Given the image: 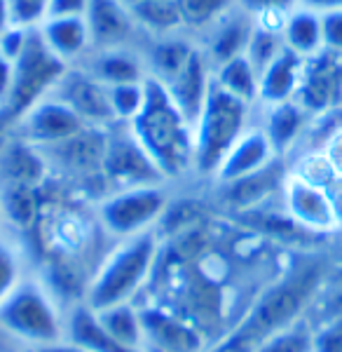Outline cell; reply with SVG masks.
I'll list each match as a JSON object with an SVG mask.
<instances>
[{"instance_id":"1","label":"cell","mask_w":342,"mask_h":352,"mask_svg":"<svg viewBox=\"0 0 342 352\" xmlns=\"http://www.w3.org/2000/svg\"><path fill=\"white\" fill-rule=\"evenodd\" d=\"M323 268L317 261H300L286 270L282 280L260 294L253 308L247 312L239 324L207 352H253L267 338L300 322L321 285Z\"/></svg>"},{"instance_id":"2","label":"cell","mask_w":342,"mask_h":352,"mask_svg":"<svg viewBox=\"0 0 342 352\" xmlns=\"http://www.w3.org/2000/svg\"><path fill=\"white\" fill-rule=\"evenodd\" d=\"M134 136L164 181L185 179L195 169V124L171 101L162 82L148 78L146 104L129 122Z\"/></svg>"},{"instance_id":"3","label":"cell","mask_w":342,"mask_h":352,"mask_svg":"<svg viewBox=\"0 0 342 352\" xmlns=\"http://www.w3.org/2000/svg\"><path fill=\"white\" fill-rule=\"evenodd\" d=\"M159 258V237L155 230L119 240L84 289L82 303L94 312L134 303L150 280Z\"/></svg>"},{"instance_id":"4","label":"cell","mask_w":342,"mask_h":352,"mask_svg":"<svg viewBox=\"0 0 342 352\" xmlns=\"http://www.w3.org/2000/svg\"><path fill=\"white\" fill-rule=\"evenodd\" d=\"M66 317L49 287L28 275L14 294L0 305V327L21 350H40L66 340Z\"/></svg>"},{"instance_id":"5","label":"cell","mask_w":342,"mask_h":352,"mask_svg":"<svg viewBox=\"0 0 342 352\" xmlns=\"http://www.w3.org/2000/svg\"><path fill=\"white\" fill-rule=\"evenodd\" d=\"M251 109H253L251 104L230 96L214 82L207 104L195 120V169L192 174L202 179H216L232 146L242 139L249 127H253L249 122Z\"/></svg>"},{"instance_id":"6","label":"cell","mask_w":342,"mask_h":352,"mask_svg":"<svg viewBox=\"0 0 342 352\" xmlns=\"http://www.w3.org/2000/svg\"><path fill=\"white\" fill-rule=\"evenodd\" d=\"M66 68L68 66L64 61L49 52V47L43 43L38 28H33L24 54L14 61V82L12 89H10V96L0 106V134L10 127L14 129L16 122L38 101L47 99L54 92L56 82L61 80Z\"/></svg>"},{"instance_id":"7","label":"cell","mask_w":342,"mask_h":352,"mask_svg":"<svg viewBox=\"0 0 342 352\" xmlns=\"http://www.w3.org/2000/svg\"><path fill=\"white\" fill-rule=\"evenodd\" d=\"M169 209V192L164 184L134 186L113 190L99 204V221L108 235L117 240L155 230V226Z\"/></svg>"},{"instance_id":"8","label":"cell","mask_w":342,"mask_h":352,"mask_svg":"<svg viewBox=\"0 0 342 352\" xmlns=\"http://www.w3.org/2000/svg\"><path fill=\"white\" fill-rule=\"evenodd\" d=\"M104 176L113 186V190L164 184L159 169L150 160L144 146L139 144L129 122H113L106 129Z\"/></svg>"},{"instance_id":"9","label":"cell","mask_w":342,"mask_h":352,"mask_svg":"<svg viewBox=\"0 0 342 352\" xmlns=\"http://www.w3.org/2000/svg\"><path fill=\"white\" fill-rule=\"evenodd\" d=\"M52 96L76 111L87 127L106 129L115 122L111 109V87L101 82L87 66H68Z\"/></svg>"},{"instance_id":"10","label":"cell","mask_w":342,"mask_h":352,"mask_svg":"<svg viewBox=\"0 0 342 352\" xmlns=\"http://www.w3.org/2000/svg\"><path fill=\"white\" fill-rule=\"evenodd\" d=\"M82 129H87V124L80 120V116L73 109H68L64 101H59L56 96L49 94L47 99L38 101L31 111L16 122L14 132L28 141L31 146H36L40 151L54 148V146L64 144V141L73 139Z\"/></svg>"},{"instance_id":"11","label":"cell","mask_w":342,"mask_h":352,"mask_svg":"<svg viewBox=\"0 0 342 352\" xmlns=\"http://www.w3.org/2000/svg\"><path fill=\"white\" fill-rule=\"evenodd\" d=\"M284 207L288 219L303 230L328 232L340 223V214L330 192L298 174H290L284 181Z\"/></svg>"},{"instance_id":"12","label":"cell","mask_w":342,"mask_h":352,"mask_svg":"<svg viewBox=\"0 0 342 352\" xmlns=\"http://www.w3.org/2000/svg\"><path fill=\"white\" fill-rule=\"evenodd\" d=\"M310 116H319L342 106V56L328 50L305 59L303 80L295 96Z\"/></svg>"},{"instance_id":"13","label":"cell","mask_w":342,"mask_h":352,"mask_svg":"<svg viewBox=\"0 0 342 352\" xmlns=\"http://www.w3.org/2000/svg\"><path fill=\"white\" fill-rule=\"evenodd\" d=\"M146 352H207V340L192 324L159 308H141Z\"/></svg>"},{"instance_id":"14","label":"cell","mask_w":342,"mask_h":352,"mask_svg":"<svg viewBox=\"0 0 342 352\" xmlns=\"http://www.w3.org/2000/svg\"><path fill=\"white\" fill-rule=\"evenodd\" d=\"M87 26L92 33V52L94 50H115L132 47L141 26L136 24L132 10L122 0H92L87 14Z\"/></svg>"},{"instance_id":"15","label":"cell","mask_w":342,"mask_h":352,"mask_svg":"<svg viewBox=\"0 0 342 352\" xmlns=\"http://www.w3.org/2000/svg\"><path fill=\"white\" fill-rule=\"evenodd\" d=\"M277 151L272 148L270 139L263 132V127H249L242 139L232 146L227 157L220 164L218 174L214 181L223 184H235V181L249 179L253 174H260L277 160Z\"/></svg>"},{"instance_id":"16","label":"cell","mask_w":342,"mask_h":352,"mask_svg":"<svg viewBox=\"0 0 342 352\" xmlns=\"http://www.w3.org/2000/svg\"><path fill=\"white\" fill-rule=\"evenodd\" d=\"M108 129V127H106ZM106 129L87 127L73 139L64 144L54 146V148L40 151L45 157H52L54 167L61 172L82 176V174H104V155H106Z\"/></svg>"},{"instance_id":"17","label":"cell","mask_w":342,"mask_h":352,"mask_svg":"<svg viewBox=\"0 0 342 352\" xmlns=\"http://www.w3.org/2000/svg\"><path fill=\"white\" fill-rule=\"evenodd\" d=\"M253 26L255 19L249 12H244L239 5H235L225 16H220L207 31V43L199 45L204 56L209 59V64L218 68L225 61L235 59V56L247 54Z\"/></svg>"},{"instance_id":"18","label":"cell","mask_w":342,"mask_h":352,"mask_svg":"<svg viewBox=\"0 0 342 352\" xmlns=\"http://www.w3.org/2000/svg\"><path fill=\"white\" fill-rule=\"evenodd\" d=\"M164 87H167L171 101L179 106L181 113L195 124L211 94V87H214V66L204 56L202 47H197V52L192 54L187 66Z\"/></svg>"},{"instance_id":"19","label":"cell","mask_w":342,"mask_h":352,"mask_svg":"<svg viewBox=\"0 0 342 352\" xmlns=\"http://www.w3.org/2000/svg\"><path fill=\"white\" fill-rule=\"evenodd\" d=\"M43 43L66 66L92 52V33L84 16H49L38 26Z\"/></svg>"},{"instance_id":"20","label":"cell","mask_w":342,"mask_h":352,"mask_svg":"<svg viewBox=\"0 0 342 352\" xmlns=\"http://www.w3.org/2000/svg\"><path fill=\"white\" fill-rule=\"evenodd\" d=\"M305 59L284 50L272 64L260 71V87H258V104L277 106L284 101H293L298 96L300 80H303Z\"/></svg>"},{"instance_id":"21","label":"cell","mask_w":342,"mask_h":352,"mask_svg":"<svg viewBox=\"0 0 342 352\" xmlns=\"http://www.w3.org/2000/svg\"><path fill=\"white\" fill-rule=\"evenodd\" d=\"M82 66H87L108 87L124 82H144L148 78L146 56L136 52L134 47L94 50L87 54V64Z\"/></svg>"},{"instance_id":"22","label":"cell","mask_w":342,"mask_h":352,"mask_svg":"<svg viewBox=\"0 0 342 352\" xmlns=\"http://www.w3.org/2000/svg\"><path fill=\"white\" fill-rule=\"evenodd\" d=\"M197 47L199 45L192 43L190 38H185L183 33L155 38V43L144 52L148 78H152V80H157L162 85L171 82L187 66V61L192 59Z\"/></svg>"},{"instance_id":"23","label":"cell","mask_w":342,"mask_h":352,"mask_svg":"<svg viewBox=\"0 0 342 352\" xmlns=\"http://www.w3.org/2000/svg\"><path fill=\"white\" fill-rule=\"evenodd\" d=\"M267 116L263 132L270 139L272 148L277 151V155L286 153L298 144L307 132V124H310L312 116L307 113L298 101H284L277 106H265Z\"/></svg>"},{"instance_id":"24","label":"cell","mask_w":342,"mask_h":352,"mask_svg":"<svg viewBox=\"0 0 342 352\" xmlns=\"http://www.w3.org/2000/svg\"><path fill=\"white\" fill-rule=\"evenodd\" d=\"M66 338L92 352H146L139 348H129V345L119 343L117 338H113L101 324L99 315L94 310H89L84 303L76 305L68 312Z\"/></svg>"},{"instance_id":"25","label":"cell","mask_w":342,"mask_h":352,"mask_svg":"<svg viewBox=\"0 0 342 352\" xmlns=\"http://www.w3.org/2000/svg\"><path fill=\"white\" fill-rule=\"evenodd\" d=\"M282 38L286 50L303 56V59H310V56L323 52L321 12L305 8V5L290 10L282 24Z\"/></svg>"},{"instance_id":"26","label":"cell","mask_w":342,"mask_h":352,"mask_svg":"<svg viewBox=\"0 0 342 352\" xmlns=\"http://www.w3.org/2000/svg\"><path fill=\"white\" fill-rule=\"evenodd\" d=\"M214 82L239 101H247L251 106L258 104L260 73L244 54L214 68Z\"/></svg>"},{"instance_id":"27","label":"cell","mask_w":342,"mask_h":352,"mask_svg":"<svg viewBox=\"0 0 342 352\" xmlns=\"http://www.w3.org/2000/svg\"><path fill=\"white\" fill-rule=\"evenodd\" d=\"M129 10H132L141 31L150 33L152 38H164L185 31L179 0H150V3L134 5Z\"/></svg>"},{"instance_id":"28","label":"cell","mask_w":342,"mask_h":352,"mask_svg":"<svg viewBox=\"0 0 342 352\" xmlns=\"http://www.w3.org/2000/svg\"><path fill=\"white\" fill-rule=\"evenodd\" d=\"M101 320V324L113 338H117L119 343L129 345V348L144 350V317H141V308H136L134 303L115 305L104 312H96Z\"/></svg>"},{"instance_id":"29","label":"cell","mask_w":342,"mask_h":352,"mask_svg":"<svg viewBox=\"0 0 342 352\" xmlns=\"http://www.w3.org/2000/svg\"><path fill=\"white\" fill-rule=\"evenodd\" d=\"M284 50H286V45H284V38H282V24L255 19L253 33H251V38H249V47L244 56L258 68V73L263 71L267 64H272Z\"/></svg>"},{"instance_id":"30","label":"cell","mask_w":342,"mask_h":352,"mask_svg":"<svg viewBox=\"0 0 342 352\" xmlns=\"http://www.w3.org/2000/svg\"><path fill=\"white\" fill-rule=\"evenodd\" d=\"M237 0H179L181 16H183V26L197 28V31H209L220 16H225Z\"/></svg>"},{"instance_id":"31","label":"cell","mask_w":342,"mask_h":352,"mask_svg":"<svg viewBox=\"0 0 342 352\" xmlns=\"http://www.w3.org/2000/svg\"><path fill=\"white\" fill-rule=\"evenodd\" d=\"M24 254L12 240L0 237V305L14 294V289L26 280Z\"/></svg>"},{"instance_id":"32","label":"cell","mask_w":342,"mask_h":352,"mask_svg":"<svg viewBox=\"0 0 342 352\" xmlns=\"http://www.w3.org/2000/svg\"><path fill=\"white\" fill-rule=\"evenodd\" d=\"M146 80L113 85L111 87V109L113 116H115V122H132L141 113L146 104Z\"/></svg>"},{"instance_id":"33","label":"cell","mask_w":342,"mask_h":352,"mask_svg":"<svg viewBox=\"0 0 342 352\" xmlns=\"http://www.w3.org/2000/svg\"><path fill=\"white\" fill-rule=\"evenodd\" d=\"M253 352H315V333L303 322H295L288 329L267 338Z\"/></svg>"},{"instance_id":"34","label":"cell","mask_w":342,"mask_h":352,"mask_svg":"<svg viewBox=\"0 0 342 352\" xmlns=\"http://www.w3.org/2000/svg\"><path fill=\"white\" fill-rule=\"evenodd\" d=\"M237 5L253 19L284 24L290 10L300 8V0H237Z\"/></svg>"},{"instance_id":"35","label":"cell","mask_w":342,"mask_h":352,"mask_svg":"<svg viewBox=\"0 0 342 352\" xmlns=\"http://www.w3.org/2000/svg\"><path fill=\"white\" fill-rule=\"evenodd\" d=\"M49 5L52 0H10L12 19L16 26L38 28L49 16Z\"/></svg>"},{"instance_id":"36","label":"cell","mask_w":342,"mask_h":352,"mask_svg":"<svg viewBox=\"0 0 342 352\" xmlns=\"http://www.w3.org/2000/svg\"><path fill=\"white\" fill-rule=\"evenodd\" d=\"M33 28H24V26H10L8 31L0 36V54L8 56L10 61H16L21 54H24L28 41H31Z\"/></svg>"},{"instance_id":"37","label":"cell","mask_w":342,"mask_h":352,"mask_svg":"<svg viewBox=\"0 0 342 352\" xmlns=\"http://www.w3.org/2000/svg\"><path fill=\"white\" fill-rule=\"evenodd\" d=\"M323 26V50L342 56V10L321 12Z\"/></svg>"},{"instance_id":"38","label":"cell","mask_w":342,"mask_h":352,"mask_svg":"<svg viewBox=\"0 0 342 352\" xmlns=\"http://www.w3.org/2000/svg\"><path fill=\"white\" fill-rule=\"evenodd\" d=\"M315 352H342V320L315 333Z\"/></svg>"},{"instance_id":"39","label":"cell","mask_w":342,"mask_h":352,"mask_svg":"<svg viewBox=\"0 0 342 352\" xmlns=\"http://www.w3.org/2000/svg\"><path fill=\"white\" fill-rule=\"evenodd\" d=\"M89 5H92V0H52L49 16H84Z\"/></svg>"},{"instance_id":"40","label":"cell","mask_w":342,"mask_h":352,"mask_svg":"<svg viewBox=\"0 0 342 352\" xmlns=\"http://www.w3.org/2000/svg\"><path fill=\"white\" fill-rule=\"evenodd\" d=\"M12 82H14V61H10L8 56L0 54V106L10 96Z\"/></svg>"},{"instance_id":"41","label":"cell","mask_w":342,"mask_h":352,"mask_svg":"<svg viewBox=\"0 0 342 352\" xmlns=\"http://www.w3.org/2000/svg\"><path fill=\"white\" fill-rule=\"evenodd\" d=\"M300 5L317 12H330V10H342V0H300Z\"/></svg>"},{"instance_id":"42","label":"cell","mask_w":342,"mask_h":352,"mask_svg":"<svg viewBox=\"0 0 342 352\" xmlns=\"http://www.w3.org/2000/svg\"><path fill=\"white\" fill-rule=\"evenodd\" d=\"M28 352H92L87 348H82V345L73 343V340H61V343L56 345H49V348H40V350H28Z\"/></svg>"},{"instance_id":"43","label":"cell","mask_w":342,"mask_h":352,"mask_svg":"<svg viewBox=\"0 0 342 352\" xmlns=\"http://www.w3.org/2000/svg\"><path fill=\"white\" fill-rule=\"evenodd\" d=\"M10 26H14L12 10H10V0H0V36H3Z\"/></svg>"},{"instance_id":"44","label":"cell","mask_w":342,"mask_h":352,"mask_svg":"<svg viewBox=\"0 0 342 352\" xmlns=\"http://www.w3.org/2000/svg\"><path fill=\"white\" fill-rule=\"evenodd\" d=\"M0 352H24L21 350V345L16 343V340L10 336L3 327H0Z\"/></svg>"},{"instance_id":"45","label":"cell","mask_w":342,"mask_h":352,"mask_svg":"<svg viewBox=\"0 0 342 352\" xmlns=\"http://www.w3.org/2000/svg\"><path fill=\"white\" fill-rule=\"evenodd\" d=\"M127 8H134V5H141V3H150V0H122Z\"/></svg>"},{"instance_id":"46","label":"cell","mask_w":342,"mask_h":352,"mask_svg":"<svg viewBox=\"0 0 342 352\" xmlns=\"http://www.w3.org/2000/svg\"><path fill=\"white\" fill-rule=\"evenodd\" d=\"M3 219H5V207H3V200H0V237H3Z\"/></svg>"}]
</instances>
